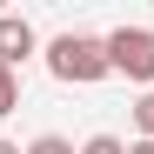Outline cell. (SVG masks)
Masks as SVG:
<instances>
[{"label": "cell", "mask_w": 154, "mask_h": 154, "mask_svg": "<svg viewBox=\"0 0 154 154\" xmlns=\"http://www.w3.org/2000/svg\"><path fill=\"white\" fill-rule=\"evenodd\" d=\"M47 74L67 87H94V81H107V40H94V34H54L47 40Z\"/></svg>", "instance_id": "6da1fadb"}, {"label": "cell", "mask_w": 154, "mask_h": 154, "mask_svg": "<svg viewBox=\"0 0 154 154\" xmlns=\"http://www.w3.org/2000/svg\"><path fill=\"white\" fill-rule=\"evenodd\" d=\"M107 67L127 81H154V27H114L107 34Z\"/></svg>", "instance_id": "7a4b0ae2"}, {"label": "cell", "mask_w": 154, "mask_h": 154, "mask_svg": "<svg viewBox=\"0 0 154 154\" xmlns=\"http://www.w3.org/2000/svg\"><path fill=\"white\" fill-rule=\"evenodd\" d=\"M34 47H40V40H34V27H27V20H20V14H0V60H7L14 74H20V60H27Z\"/></svg>", "instance_id": "3957f363"}, {"label": "cell", "mask_w": 154, "mask_h": 154, "mask_svg": "<svg viewBox=\"0 0 154 154\" xmlns=\"http://www.w3.org/2000/svg\"><path fill=\"white\" fill-rule=\"evenodd\" d=\"M14 107H20V74L0 60V114H14Z\"/></svg>", "instance_id": "277c9868"}, {"label": "cell", "mask_w": 154, "mask_h": 154, "mask_svg": "<svg viewBox=\"0 0 154 154\" xmlns=\"http://www.w3.org/2000/svg\"><path fill=\"white\" fill-rule=\"evenodd\" d=\"M81 154H127V141H121V134H87Z\"/></svg>", "instance_id": "5b68a950"}, {"label": "cell", "mask_w": 154, "mask_h": 154, "mask_svg": "<svg viewBox=\"0 0 154 154\" xmlns=\"http://www.w3.org/2000/svg\"><path fill=\"white\" fill-rule=\"evenodd\" d=\"M134 127H141V141H154V94L134 100Z\"/></svg>", "instance_id": "8992f818"}, {"label": "cell", "mask_w": 154, "mask_h": 154, "mask_svg": "<svg viewBox=\"0 0 154 154\" xmlns=\"http://www.w3.org/2000/svg\"><path fill=\"white\" fill-rule=\"evenodd\" d=\"M27 154H81V147L60 141V134H40V141H27Z\"/></svg>", "instance_id": "52a82bcc"}, {"label": "cell", "mask_w": 154, "mask_h": 154, "mask_svg": "<svg viewBox=\"0 0 154 154\" xmlns=\"http://www.w3.org/2000/svg\"><path fill=\"white\" fill-rule=\"evenodd\" d=\"M127 154H154V141H134V147H127Z\"/></svg>", "instance_id": "ba28073f"}, {"label": "cell", "mask_w": 154, "mask_h": 154, "mask_svg": "<svg viewBox=\"0 0 154 154\" xmlns=\"http://www.w3.org/2000/svg\"><path fill=\"white\" fill-rule=\"evenodd\" d=\"M0 154H27V147H14V141H0Z\"/></svg>", "instance_id": "9c48e42d"}]
</instances>
